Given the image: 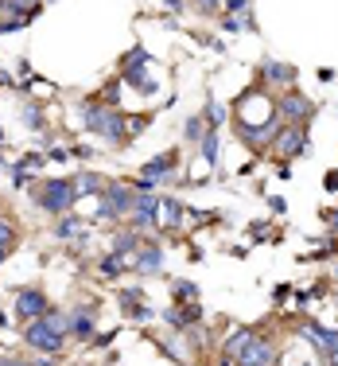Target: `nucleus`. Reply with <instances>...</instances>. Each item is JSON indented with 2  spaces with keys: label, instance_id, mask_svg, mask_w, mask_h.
Returning a JSON list of instances; mask_svg holds the SVG:
<instances>
[{
  "label": "nucleus",
  "instance_id": "nucleus-6",
  "mask_svg": "<svg viewBox=\"0 0 338 366\" xmlns=\"http://www.w3.org/2000/svg\"><path fill=\"white\" fill-rule=\"evenodd\" d=\"M276 117L284 125H307L315 117V101L303 98L300 90H284L276 98Z\"/></svg>",
  "mask_w": 338,
  "mask_h": 366
},
{
  "label": "nucleus",
  "instance_id": "nucleus-3",
  "mask_svg": "<svg viewBox=\"0 0 338 366\" xmlns=\"http://www.w3.org/2000/svg\"><path fill=\"white\" fill-rule=\"evenodd\" d=\"M222 354L233 358L237 366H268V363H276V347H272V339H268V335H257V331H249V328L233 331L230 339L222 343Z\"/></svg>",
  "mask_w": 338,
  "mask_h": 366
},
{
  "label": "nucleus",
  "instance_id": "nucleus-15",
  "mask_svg": "<svg viewBox=\"0 0 338 366\" xmlns=\"http://www.w3.org/2000/svg\"><path fill=\"white\" fill-rule=\"evenodd\" d=\"M198 319H203L198 300H194V304H171V308H164V324H171L175 331H191Z\"/></svg>",
  "mask_w": 338,
  "mask_h": 366
},
{
  "label": "nucleus",
  "instance_id": "nucleus-16",
  "mask_svg": "<svg viewBox=\"0 0 338 366\" xmlns=\"http://www.w3.org/2000/svg\"><path fill=\"white\" fill-rule=\"evenodd\" d=\"M296 82V66L291 62H280V59H268L261 62V86H291Z\"/></svg>",
  "mask_w": 338,
  "mask_h": 366
},
{
  "label": "nucleus",
  "instance_id": "nucleus-34",
  "mask_svg": "<svg viewBox=\"0 0 338 366\" xmlns=\"http://www.w3.org/2000/svg\"><path fill=\"white\" fill-rule=\"evenodd\" d=\"M113 339H117V335H113V331H105V335H94V339H90V343H94V347H109V343H113Z\"/></svg>",
  "mask_w": 338,
  "mask_h": 366
},
{
  "label": "nucleus",
  "instance_id": "nucleus-7",
  "mask_svg": "<svg viewBox=\"0 0 338 366\" xmlns=\"http://www.w3.org/2000/svg\"><path fill=\"white\" fill-rule=\"evenodd\" d=\"M272 152L276 160H296L307 156V125H280V133L272 136Z\"/></svg>",
  "mask_w": 338,
  "mask_h": 366
},
{
  "label": "nucleus",
  "instance_id": "nucleus-13",
  "mask_svg": "<svg viewBox=\"0 0 338 366\" xmlns=\"http://www.w3.org/2000/svg\"><path fill=\"white\" fill-rule=\"evenodd\" d=\"M94 328H97V304H78L70 308V335L74 339H94Z\"/></svg>",
  "mask_w": 338,
  "mask_h": 366
},
{
  "label": "nucleus",
  "instance_id": "nucleus-38",
  "mask_svg": "<svg viewBox=\"0 0 338 366\" xmlns=\"http://www.w3.org/2000/svg\"><path fill=\"white\" fill-rule=\"evenodd\" d=\"M323 358H326V363H330V366H338V347H330V351H326Z\"/></svg>",
  "mask_w": 338,
  "mask_h": 366
},
{
  "label": "nucleus",
  "instance_id": "nucleus-19",
  "mask_svg": "<svg viewBox=\"0 0 338 366\" xmlns=\"http://www.w3.org/2000/svg\"><path fill=\"white\" fill-rule=\"evenodd\" d=\"M159 210H168V230H179L183 222H187V207H183L179 199H159Z\"/></svg>",
  "mask_w": 338,
  "mask_h": 366
},
{
  "label": "nucleus",
  "instance_id": "nucleus-31",
  "mask_svg": "<svg viewBox=\"0 0 338 366\" xmlns=\"http://www.w3.org/2000/svg\"><path fill=\"white\" fill-rule=\"evenodd\" d=\"M148 121H152V117H129V141H133L136 133H144Z\"/></svg>",
  "mask_w": 338,
  "mask_h": 366
},
{
  "label": "nucleus",
  "instance_id": "nucleus-1",
  "mask_svg": "<svg viewBox=\"0 0 338 366\" xmlns=\"http://www.w3.org/2000/svg\"><path fill=\"white\" fill-rule=\"evenodd\" d=\"M66 335H70V312H62V308H47V316L27 319V328H24V343H27V347L39 351V354H51V358L62 354Z\"/></svg>",
  "mask_w": 338,
  "mask_h": 366
},
{
  "label": "nucleus",
  "instance_id": "nucleus-40",
  "mask_svg": "<svg viewBox=\"0 0 338 366\" xmlns=\"http://www.w3.org/2000/svg\"><path fill=\"white\" fill-rule=\"evenodd\" d=\"M8 254H12V249H8V245H0V261H8Z\"/></svg>",
  "mask_w": 338,
  "mask_h": 366
},
{
  "label": "nucleus",
  "instance_id": "nucleus-17",
  "mask_svg": "<svg viewBox=\"0 0 338 366\" xmlns=\"http://www.w3.org/2000/svg\"><path fill=\"white\" fill-rule=\"evenodd\" d=\"M74 191H78V199H86V195H101V191H105V180H101V175H94V171H82V175H78V180H74Z\"/></svg>",
  "mask_w": 338,
  "mask_h": 366
},
{
  "label": "nucleus",
  "instance_id": "nucleus-42",
  "mask_svg": "<svg viewBox=\"0 0 338 366\" xmlns=\"http://www.w3.org/2000/svg\"><path fill=\"white\" fill-rule=\"evenodd\" d=\"M335 277H338V261H335Z\"/></svg>",
  "mask_w": 338,
  "mask_h": 366
},
{
  "label": "nucleus",
  "instance_id": "nucleus-32",
  "mask_svg": "<svg viewBox=\"0 0 338 366\" xmlns=\"http://www.w3.org/2000/svg\"><path fill=\"white\" fill-rule=\"evenodd\" d=\"M47 160H55V164H66V160H70V148H51V152H47Z\"/></svg>",
  "mask_w": 338,
  "mask_h": 366
},
{
  "label": "nucleus",
  "instance_id": "nucleus-39",
  "mask_svg": "<svg viewBox=\"0 0 338 366\" xmlns=\"http://www.w3.org/2000/svg\"><path fill=\"white\" fill-rule=\"evenodd\" d=\"M0 86H12V74H4V71H0Z\"/></svg>",
  "mask_w": 338,
  "mask_h": 366
},
{
  "label": "nucleus",
  "instance_id": "nucleus-25",
  "mask_svg": "<svg viewBox=\"0 0 338 366\" xmlns=\"http://www.w3.org/2000/svg\"><path fill=\"white\" fill-rule=\"evenodd\" d=\"M203 121H206V129H222V121H226V110H222V106H218L214 98H206V110H203Z\"/></svg>",
  "mask_w": 338,
  "mask_h": 366
},
{
  "label": "nucleus",
  "instance_id": "nucleus-26",
  "mask_svg": "<svg viewBox=\"0 0 338 366\" xmlns=\"http://www.w3.org/2000/svg\"><path fill=\"white\" fill-rule=\"evenodd\" d=\"M171 293H175V304H194V300H198V289H194L191 281H175Z\"/></svg>",
  "mask_w": 338,
  "mask_h": 366
},
{
  "label": "nucleus",
  "instance_id": "nucleus-29",
  "mask_svg": "<svg viewBox=\"0 0 338 366\" xmlns=\"http://www.w3.org/2000/svg\"><path fill=\"white\" fill-rule=\"evenodd\" d=\"M20 164H24L27 171H36V168H43V164H47V156H43V152H27V156L20 160Z\"/></svg>",
  "mask_w": 338,
  "mask_h": 366
},
{
  "label": "nucleus",
  "instance_id": "nucleus-35",
  "mask_svg": "<svg viewBox=\"0 0 338 366\" xmlns=\"http://www.w3.org/2000/svg\"><path fill=\"white\" fill-rule=\"evenodd\" d=\"M268 207L276 210V215H284V210H288V203H284V199H280V195H272V199H268Z\"/></svg>",
  "mask_w": 338,
  "mask_h": 366
},
{
  "label": "nucleus",
  "instance_id": "nucleus-18",
  "mask_svg": "<svg viewBox=\"0 0 338 366\" xmlns=\"http://www.w3.org/2000/svg\"><path fill=\"white\" fill-rule=\"evenodd\" d=\"M136 249H140L136 230H117V234H113V254H117V257H133Z\"/></svg>",
  "mask_w": 338,
  "mask_h": 366
},
{
  "label": "nucleus",
  "instance_id": "nucleus-37",
  "mask_svg": "<svg viewBox=\"0 0 338 366\" xmlns=\"http://www.w3.org/2000/svg\"><path fill=\"white\" fill-rule=\"evenodd\" d=\"M164 4H168L171 12H183V8H187V0H164Z\"/></svg>",
  "mask_w": 338,
  "mask_h": 366
},
{
  "label": "nucleus",
  "instance_id": "nucleus-24",
  "mask_svg": "<svg viewBox=\"0 0 338 366\" xmlns=\"http://www.w3.org/2000/svg\"><path fill=\"white\" fill-rule=\"evenodd\" d=\"M198 148H203V160L214 168L218 156H222V145H218V133H214V129H206V136H203V145H198Z\"/></svg>",
  "mask_w": 338,
  "mask_h": 366
},
{
  "label": "nucleus",
  "instance_id": "nucleus-12",
  "mask_svg": "<svg viewBox=\"0 0 338 366\" xmlns=\"http://www.w3.org/2000/svg\"><path fill=\"white\" fill-rule=\"evenodd\" d=\"M47 308H51V300L39 293V289H20V293H16V316H20V319L47 316Z\"/></svg>",
  "mask_w": 338,
  "mask_h": 366
},
{
  "label": "nucleus",
  "instance_id": "nucleus-33",
  "mask_svg": "<svg viewBox=\"0 0 338 366\" xmlns=\"http://www.w3.org/2000/svg\"><path fill=\"white\" fill-rule=\"evenodd\" d=\"M323 222H326V226H330V230H338V207L323 210Z\"/></svg>",
  "mask_w": 338,
  "mask_h": 366
},
{
  "label": "nucleus",
  "instance_id": "nucleus-20",
  "mask_svg": "<svg viewBox=\"0 0 338 366\" xmlns=\"http://www.w3.org/2000/svg\"><path fill=\"white\" fill-rule=\"evenodd\" d=\"M97 269H101V277H105V281H117L125 269H129V257L109 254V257H101V261H97Z\"/></svg>",
  "mask_w": 338,
  "mask_h": 366
},
{
  "label": "nucleus",
  "instance_id": "nucleus-9",
  "mask_svg": "<svg viewBox=\"0 0 338 366\" xmlns=\"http://www.w3.org/2000/svg\"><path fill=\"white\" fill-rule=\"evenodd\" d=\"M159 226V199L152 191H136V207L129 215V230H148Z\"/></svg>",
  "mask_w": 338,
  "mask_h": 366
},
{
  "label": "nucleus",
  "instance_id": "nucleus-27",
  "mask_svg": "<svg viewBox=\"0 0 338 366\" xmlns=\"http://www.w3.org/2000/svg\"><path fill=\"white\" fill-rule=\"evenodd\" d=\"M0 245H8V249L16 245V226H12V219H8L4 210H0Z\"/></svg>",
  "mask_w": 338,
  "mask_h": 366
},
{
  "label": "nucleus",
  "instance_id": "nucleus-8",
  "mask_svg": "<svg viewBox=\"0 0 338 366\" xmlns=\"http://www.w3.org/2000/svg\"><path fill=\"white\" fill-rule=\"evenodd\" d=\"M121 316L133 319V324H152L156 319V308H148L144 300V289H136V284H129V289H121Z\"/></svg>",
  "mask_w": 338,
  "mask_h": 366
},
{
  "label": "nucleus",
  "instance_id": "nucleus-28",
  "mask_svg": "<svg viewBox=\"0 0 338 366\" xmlns=\"http://www.w3.org/2000/svg\"><path fill=\"white\" fill-rule=\"evenodd\" d=\"M249 4H253V0H222V8H226V16H245V12H253Z\"/></svg>",
  "mask_w": 338,
  "mask_h": 366
},
{
  "label": "nucleus",
  "instance_id": "nucleus-22",
  "mask_svg": "<svg viewBox=\"0 0 338 366\" xmlns=\"http://www.w3.org/2000/svg\"><path fill=\"white\" fill-rule=\"evenodd\" d=\"M183 136H187V145H203V136H206V121H203V113L187 117V125H183Z\"/></svg>",
  "mask_w": 338,
  "mask_h": 366
},
{
  "label": "nucleus",
  "instance_id": "nucleus-30",
  "mask_svg": "<svg viewBox=\"0 0 338 366\" xmlns=\"http://www.w3.org/2000/svg\"><path fill=\"white\" fill-rule=\"evenodd\" d=\"M194 12L198 16H218V0H194Z\"/></svg>",
  "mask_w": 338,
  "mask_h": 366
},
{
  "label": "nucleus",
  "instance_id": "nucleus-23",
  "mask_svg": "<svg viewBox=\"0 0 338 366\" xmlns=\"http://www.w3.org/2000/svg\"><path fill=\"white\" fill-rule=\"evenodd\" d=\"M24 129H27V133H43V129H47L43 106H24Z\"/></svg>",
  "mask_w": 338,
  "mask_h": 366
},
{
  "label": "nucleus",
  "instance_id": "nucleus-14",
  "mask_svg": "<svg viewBox=\"0 0 338 366\" xmlns=\"http://www.w3.org/2000/svg\"><path fill=\"white\" fill-rule=\"evenodd\" d=\"M133 269H136V273H144V277H156V273H164V245H156V242H140Z\"/></svg>",
  "mask_w": 338,
  "mask_h": 366
},
{
  "label": "nucleus",
  "instance_id": "nucleus-41",
  "mask_svg": "<svg viewBox=\"0 0 338 366\" xmlns=\"http://www.w3.org/2000/svg\"><path fill=\"white\" fill-rule=\"evenodd\" d=\"M218 366H237V363H233V358H226V354H222V363H218Z\"/></svg>",
  "mask_w": 338,
  "mask_h": 366
},
{
  "label": "nucleus",
  "instance_id": "nucleus-4",
  "mask_svg": "<svg viewBox=\"0 0 338 366\" xmlns=\"http://www.w3.org/2000/svg\"><path fill=\"white\" fill-rule=\"evenodd\" d=\"M31 199L47 215H70V207L78 203V191H74V180H43L31 191Z\"/></svg>",
  "mask_w": 338,
  "mask_h": 366
},
{
  "label": "nucleus",
  "instance_id": "nucleus-5",
  "mask_svg": "<svg viewBox=\"0 0 338 366\" xmlns=\"http://www.w3.org/2000/svg\"><path fill=\"white\" fill-rule=\"evenodd\" d=\"M136 207V191L125 187V183H105V191L97 195V219L117 222L121 215H133Z\"/></svg>",
  "mask_w": 338,
  "mask_h": 366
},
{
  "label": "nucleus",
  "instance_id": "nucleus-43",
  "mask_svg": "<svg viewBox=\"0 0 338 366\" xmlns=\"http://www.w3.org/2000/svg\"><path fill=\"white\" fill-rule=\"evenodd\" d=\"M268 366H276V363H268Z\"/></svg>",
  "mask_w": 338,
  "mask_h": 366
},
{
  "label": "nucleus",
  "instance_id": "nucleus-36",
  "mask_svg": "<svg viewBox=\"0 0 338 366\" xmlns=\"http://www.w3.org/2000/svg\"><path fill=\"white\" fill-rule=\"evenodd\" d=\"M326 191H338V171H326Z\"/></svg>",
  "mask_w": 338,
  "mask_h": 366
},
{
  "label": "nucleus",
  "instance_id": "nucleus-10",
  "mask_svg": "<svg viewBox=\"0 0 338 366\" xmlns=\"http://www.w3.org/2000/svg\"><path fill=\"white\" fill-rule=\"evenodd\" d=\"M121 78L129 86H144L148 82V47L144 43H136V47L121 59Z\"/></svg>",
  "mask_w": 338,
  "mask_h": 366
},
{
  "label": "nucleus",
  "instance_id": "nucleus-11",
  "mask_svg": "<svg viewBox=\"0 0 338 366\" xmlns=\"http://www.w3.org/2000/svg\"><path fill=\"white\" fill-rule=\"evenodd\" d=\"M175 168H179V152L171 148V152H159V156L148 160L144 168H140V175L152 180V183H171L175 180Z\"/></svg>",
  "mask_w": 338,
  "mask_h": 366
},
{
  "label": "nucleus",
  "instance_id": "nucleus-2",
  "mask_svg": "<svg viewBox=\"0 0 338 366\" xmlns=\"http://www.w3.org/2000/svg\"><path fill=\"white\" fill-rule=\"evenodd\" d=\"M82 129L109 141V145H125L129 141V117L121 110L101 106L97 98H82Z\"/></svg>",
  "mask_w": 338,
  "mask_h": 366
},
{
  "label": "nucleus",
  "instance_id": "nucleus-21",
  "mask_svg": "<svg viewBox=\"0 0 338 366\" xmlns=\"http://www.w3.org/2000/svg\"><path fill=\"white\" fill-rule=\"evenodd\" d=\"M78 234H82V219H78V215H59V222H55V238L66 242V238H78Z\"/></svg>",
  "mask_w": 338,
  "mask_h": 366
}]
</instances>
